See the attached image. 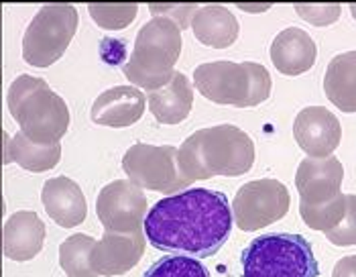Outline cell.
<instances>
[{"label":"cell","instance_id":"cell-1","mask_svg":"<svg viewBox=\"0 0 356 277\" xmlns=\"http://www.w3.org/2000/svg\"><path fill=\"white\" fill-rule=\"evenodd\" d=\"M232 210L222 192L193 188L159 200L145 219L149 243L167 253L212 257L228 241Z\"/></svg>","mask_w":356,"mask_h":277},{"label":"cell","instance_id":"cell-2","mask_svg":"<svg viewBox=\"0 0 356 277\" xmlns=\"http://www.w3.org/2000/svg\"><path fill=\"white\" fill-rule=\"evenodd\" d=\"M184 177L210 180L216 175H243L254 164V145L245 131L232 125L200 129L177 149Z\"/></svg>","mask_w":356,"mask_h":277},{"label":"cell","instance_id":"cell-3","mask_svg":"<svg viewBox=\"0 0 356 277\" xmlns=\"http://www.w3.org/2000/svg\"><path fill=\"white\" fill-rule=\"evenodd\" d=\"M8 111L33 143L54 145L67 133L70 109L45 80L21 74L8 88Z\"/></svg>","mask_w":356,"mask_h":277},{"label":"cell","instance_id":"cell-4","mask_svg":"<svg viewBox=\"0 0 356 277\" xmlns=\"http://www.w3.org/2000/svg\"><path fill=\"white\" fill-rule=\"evenodd\" d=\"M181 56V29L165 17H153L137 33L133 54L122 72L129 82L149 94L173 78V65Z\"/></svg>","mask_w":356,"mask_h":277},{"label":"cell","instance_id":"cell-5","mask_svg":"<svg viewBox=\"0 0 356 277\" xmlns=\"http://www.w3.org/2000/svg\"><path fill=\"white\" fill-rule=\"evenodd\" d=\"M193 86L210 102L236 109L263 104L271 94V74L254 61H212L193 72Z\"/></svg>","mask_w":356,"mask_h":277},{"label":"cell","instance_id":"cell-6","mask_svg":"<svg viewBox=\"0 0 356 277\" xmlns=\"http://www.w3.org/2000/svg\"><path fill=\"white\" fill-rule=\"evenodd\" d=\"M243 277H318L312 245L302 235L275 232L248 243L241 257Z\"/></svg>","mask_w":356,"mask_h":277},{"label":"cell","instance_id":"cell-7","mask_svg":"<svg viewBox=\"0 0 356 277\" xmlns=\"http://www.w3.org/2000/svg\"><path fill=\"white\" fill-rule=\"evenodd\" d=\"M78 31V10L72 4H45L29 23L23 37V59L47 68L65 54Z\"/></svg>","mask_w":356,"mask_h":277},{"label":"cell","instance_id":"cell-8","mask_svg":"<svg viewBox=\"0 0 356 277\" xmlns=\"http://www.w3.org/2000/svg\"><path fill=\"white\" fill-rule=\"evenodd\" d=\"M122 169L140 190L161 192V194H179L190 182L184 177L177 149L171 145H145L137 143L129 147L122 157Z\"/></svg>","mask_w":356,"mask_h":277},{"label":"cell","instance_id":"cell-9","mask_svg":"<svg viewBox=\"0 0 356 277\" xmlns=\"http://www.w3.org/2000/svg\"><path fill=\"white\" fill-rule=\"evenodd\" d=\"M291 196L279 180H257L245 184L232 200V216L245 232L265 228L289 212Z\"/></svg>","mask_w":356,"mask_h":277},{"label":"cell","instance_id":"cell-10","mask_svg":"<svg viewBox=\"0 0 356 277\" xmlns=\"http://www.w3.org/2000/svg\"><path fill=\"white\" fill-rule=\"evenodd\" d=\"M96 212L104 230L137 232L145 226L147 198L133 182L116 180L100 190L96 200Z\"/></svg>","mask_w":356,"mask_h":277},{"label":"cell","instance_id":"cell-11","mask_svg":"<svg viewBox=\"0 0 356 277\" xmlns=\"http://www.w3.org/2000/svg\"><path fill=\"white\" fill-rule=\"evenodd\" d=\"M344 167L330 155L322 159L305 157L296 173V188L300 192V210L322 208L342 196Z\"/></svg>","mask_w":356,"mask_h":277},{"label":"cell","instance_id":"cell-12","mask_svg":"<svg viewBox=\"0 0 356 277\" xmlns=\"http://www.w3.org/2000/svg\"><path fill=\"white\" fill-rule=\"evenodd\" d=\"M145 253V235L137 232H112L104 230L102 239L96 241L90 263L96 276L114 277L127 274L129 269L137 267Z\"/></svg>","mask_w":356,"mask_h":277},{"label":"cell","instance_id":"cell-13","mask_svg":"<svg viewBox=\"0 0 356 277\" xmlns=\"http://www.w3.org/2000/svg\"><path fill=\"white\" fill-rule=\"evenodd\" d=\"M293 137L307 157L322 159L330 157L342 138V127L336 114L324 106L303 109L293 122Z\"/></svg>","mask_w":356,"mask_h":277},{"label":"cell","instance_id":"cell-14","mask_svg":"<svg viewBox=\"0 0 356 277\" xmlns=\"http://www.w3.org/2000/svg\"><path fill=\"white\" fill-rule=\"evenodd\" d=\"M145 94L135 86H114L102 92L92 104V120L102 127L124 129L135 125L145 112Z\"/></svg>","mask_w":356,"mask_h":277},{"label":"cell","instance_id":"cell-15","mask_svg":"<svg viewBox=\"0 0 356 277\" xmlns=\"http://www.w3.org/2000/svg\"><path fill=\"white\" fill-rule=\"evenodd\" d=\"M41 200L51 221L63 228H74L86 221L88 204L83 192L74 180L65 175L47 180L41 192Z\"/></svg>","mask_w":356,"mask_h":277},{"label":"cell","instance_id":"cell-16","mask_svg":"<svg viewBox=\"0 0 356 277\" xmlns=\"http://www.w3.org/2000/svg\"><path fill=\"white\" fill-rule=\"evenodd\" d=\"M316 43L300 27L281 31L271 43V61L283 76H300L316 63Z\"/></svg>","mask_w":356,"mask_h":277},{"label":"cell","instance_id":"cell-17","mask_svg":"<svg viewBox=\"0 0 356 277\" xmlns=\"http://www.w3.org/2000/svg\"><path fill=\"white\" fill-rule=\"evenodd\" d=\"M43 241H45V224L31 210L15 212L4 224L2 249L4 255L13 261L23 263L33 259L43 247Z\"/></svg>","mask_w":356,"mask_h":277},{"label":"cell","instance_id":"cell-18","mask_svg":"<svg viewBox=\"0 0 356 277\" xmlns=\"http://www.w3.org/2000/svg\"><path fill=\"white\" fill-rule=\"evenodd\" d=\"M149 109L161 125H179L184 122L193 106V88L190 80L175 72L169 84L149 94Z\"/></svg>","mask_w":356,"mask_h":277},{"label":"cell","instance_id":"cell-19","mask_svg":"<svg viewBox=\"0 0 356 277\" xmlns=\"http://www.w3.org/2000/svg\"><path fill=\"white\" fill-rule=\"evenodd\" d=\"M192 29L200 43L214 49H226L238 39V21L222 4L200 6L193 15Z\"/></svg>","mask_w":356,"mask_h":277},{"label":"cell","instance_id":"cell-20","mask_svg":"<svg viewBox=\"0 0 356 277\" xmlns=\"http://www.w3.org/2000/svg\"><path fill=\"white\" fill-rule=\"evenodd\" d=\"M328 100L342 112H356V52L336 56L324 76Z\"/></svg>","mask_w":356,"mask_h":277},{"label":"cell","instance_id":"cell-21","mask_svg":"<svg viewBox=\"0 0 356 277\" xmlns=\"http://www.w3.org/2000/svg\"><path fill=\"white\" fill-rule=\"evenodd\" d=\"M6 161H15L23 169L33 171V173H41V171H49L59 164L61 157V145H39L33 143L25 133H17L15 137L8 141L6 145Z\"/></svg>","mask_w":356,"mask_h":277},{"label":"cell","instance_id":"cell-22","mask_svg":"<svg viewBox=\"0 0 356 277\" xmlns=\"http://www.w3.org/2000/svg\"><path fill=\"white\" fill-rule=\"evenodd\" d=\"M94 245L96 241L88 235H72L59 245V265L67 277H98L90 263Z\"/></svg>","mask_w":356,"mask_h":277},{"label":"cell","instance_id":"cell-23","mask_svg":"<svg viewBox=\"0 0 356 277\" xmlns=\"http://www.w3.org/2000/svg\"><path fill=\"white\" fill-rule=\"evenodd\" d=\"M143 277H210L208 269L188 255H169L153 263Z\"/></svg>","mask_w":356,"mask_h":277},{"label":"cell","instance_id":"cell-24","mask_svg":"<svg viewBox=\"0 0 356 277\" xmlns=\"http://www.w3.org/2000/svg\"><path fill=\"white\" fill-rule=\"evenodd\" d=\"M92 21L102 29L118 31L129 27L137 19V4H90L88 6Z\"/></svg>","mask_w":356,"mask_h":277},{"label":"cell","instance_id":"cell-25","mask_svg":"<svg viewBox=\"0 0 356 277\" xmlns=\"http://www.w3.org/2000/svg\"><path fill=\"white\" fill-rule=\"evenodd\" d=\"M303 222L314 228V230H324L328 232L332 228H336L344 214H346V196L342 194L340 198H336L334 202H330L322 208H314V210H300Z\"/></svg>","mask_w":356,"mask_h":277},{"label":"cell","instance_id":"cell-26","mask_svg":"<svg viewBox=\"0 0 356 277\" xmlns=\"http://www.w3.org/2000/svg\"><path fill=\"white\" fill-rule=\"evenodd\" d=\"M330 243L338 247H355L356 245V196L346 194V214L342 222L326 232Z\"/></svg>","mask_w":356,"mask_h":277},{"label":"cell","instance_id":"cell-27","mask_svg":"<svg viewBox=\"0 0 356 277\" xmlns=\"http://www.w3.org/2000/svg\"><path fill=\"white\" fill-rule=\"evenodd\" d=\"M296 10L307 23L322 27V25H330V23L338 21L342 6L340 4H298Z\"/></svg>","mask_w":356,"mask_h":277},{"label":"cell","instance_id":"cell-28","mask_svg":"<svg viewBox=\"0 0 356 277\" xmlns=\"http://www.w3.org/2000/svg\"><path fill=\"white\" fill-rule=\"evenodd\" d=\"M200 10L197 4H151V13H155V17L165 15V13H173L171 21L177 23L179 29H186L190 25V19Z\"/></svg>","mask_w":356,"mask_h":277},{"label":"cell","instance_id":"cell-29","mask_svg":"<svg viewBox=\"0 0 356 277\" xmlns=\"http://www.w3.org/2000/svg\"><path fill=\"white\" fill-rule=\"evenodd\" d=\"M332 277H356V255L342 257V259L334 265Z\"/></svg>","mask_w":356,"mask_h":277},{"label":"cell","instance_id":"cell-30","mask_svg":"<svg viewBox=\"0 0 356 277\" xmlns=\"http://www.w3.org/2000/svg\"><path fill=\"white\" fill-rule=\"evenodd\" d=\"M350 13H353V17L356 19V4H350Z\"/></svg>","mask_w":356,"mask_h":277}]
</instances>
